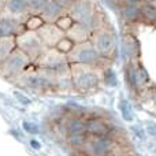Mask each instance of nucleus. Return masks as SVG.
Instances as JSON below:
<instances>
[{"mask_svg":"<svg viewBox=\"0 0 156 156\" xmlns=\"http://www.w3.org/2000/svg\"><path fill=\"white\" fill-rule=\"evenodd\" d=\"M8 45H5V44H0V59L2 58H5V55L8 54Z\"/></svg>","mask_w":156,"mask_h":156,"instance_id":"c756f323","label":"nucleus"},{"mask_svg":"<svg viewBox=\"0 0 156 156\" xmlns=\"http://www.w3.org/2000/svg\"><path fill=\"white\" fill-rule=\"evenodd\" d=\"M74 45H76V44H74V41L71 40V38H69L67 36H66V37H63L62 40H60L59 43H58V45L55 47V48L59 49L60 52H63V54L67 55L69 52H70L71 49L74 48Z\"/></svg>","mask_w":156,"mask_h":156,"instance_id":"412c9836","label":"nucleus"},{"mask_svg":"<svg viewBox=\"0 0 156 156\" xmlns=\"http://www.w3.org/2000/svg\"><path fill=\"white\" fill-rule=\"evenodd\" d=\"M38 60H40V66L43 70L51 71L55 74H59L70 69L67 65V55L60 52L56 48H51L48 51L43 52L38 58Z\"/></svg>","mask_w":156,"mask_h":156,"instance_id":"7ed1b4c3","label":"nucleus"},{"mask_svg":"<svg viewBox=\"0 0 156 156\" xmlns=\"http://www.w3.org/2000/svg\"><path fill=\"white\" fill-rule=\"evenodd\" d=\"M30 58L27 56L25 52L22 51H15L14 54H11L10 56L5 59L4 62V69L10 76H16L19 74L30 62Z\"/></svg>","mask_w":156,"mask_h":156,"instance_id":"1a4fd4ad","label":"nucleus"},{"mask_svg":"<svg viewBox=\"0 0 156 156\" xmlns=\"http://www.w3.org/2000/svg\"><path fill=\"white\" fill-rule=\"evenodd\" d=\"M104 82L107 86L110 88H115L116 83H118V80H116V76L111 69H105L104 70Z\"/></svg>","mask_w":156,"mask_h":156,"instance_id":"bb28decb","label":"nucleus"},{"mask_svg":"<svg viewBox=\"0 0 156 156\" xmlns=\"http://www.w3.org/2000/svg\"><path fill=\"white\" fill-rule=\"evenodd\" d=\"M45 23L44 22V19L41 18V16H38V15H32L29 19H27V23H26V27H27V30H38Z\"/></svg>","mask_w":156,"mask_h":156,"instance_id":"5701e85b","label":"nucleus"},{"mask_svg":"<svg viewBox=\"0 0 156 156\" xmlns=\"http://www.w3.org/2000/svg\"><path fill=\"white\" fill-rule=\"evenodd\" d=\"M149 99L154 103V105L156 107V88H154L152 90H149Z\"/></svg>","mask_w":156,"mask_h":156,"instance_id":"473e14b6","label":"nucleus"},{"mask_svg":"<svg viewBox=\"0 0 156 156\" xmlns=\"http://www.w3.org/2000/svg\"><path fill=\"white\" fill-rule=\"evenodd\" d=\"M65 10L59 3H56L55 0H48V3L45 4V7L43 8V11L40 12V16L44 19L45 23H55L60 16H63Z\"/></svg>","mask_w":156,"mask_h":156,"instance_id":"9d476101","label":"nucleus"},{"mask_svg":"<svg viewBox=\"0 0 156 156\" xmlns=\"http://www.w3.org/2000/svg\"><path fill=\"white\" fill-rule=\"evenodd\" d=\"M126 81H127V85H129L133 90L138 89L137 80H136V67L132 65V63L126 67Z\"/></svg>","mask_w":156,"mask_h":156,"instance_id":"aec40b11","label":"nucleus"},{"mask_svg":"<svg viewBox=\"0 0 156 156\" xmlns=\"http://www.w3.org/2000/svg\"><path fill=\"white\" fill-rule=\"evenodd\" d=\"M112 130L108 122L100 118H92L86 121V133L92 136H100V137H108V134Z\"/></svg>","mask_w":156,"mask_h":156,"instance_id":"9b49d317","label":"nucleus"},{"mask_svg":"<svg viewBox=\"0 0 156 156\" xmlns=\"http://www.w3.org/2000/svg\"><path fill=\"white\" fill-rule=\"evenodd\" d=\"M136 80H137L138 88H141V86L148 85V83H149V74H148V71H147L145 69H144V66L140 65V63L136 66Z\"/></svg>","mask_w":156,"mask_h":156,"instance_id":"6ab92c4d","label":"nucleus"},{"mask_svg":"<svg viewBox=\"0 0 156 156\" xmlns=\"http://www.w3.org/2000/svg\"><path fill=\"white\" fill-rule=\"evenodd\" d=\"M18 45L21 51L25 52L30 59H38L40 55L44 52V44L41 43L37 32L34 30H27L21 37H18Z\"/></svg>","mask_w":156,"mask_h":156,"instance_id":"39448f33","label":"nucleus"},{"mask_svg":"<svg viewBox=\"0 0 156 156\" xmlns=\"http://www.w3.org/2000/svg\"><path fill=\"white\" fill-rule=\"evenodd\" d=\"M41 43L49 48H55L60 40L65 37V32L56 23H44L38 30H36Z\"/></svg>","mask_w":156,"mask_h":156,"instance_id":"423d86ee","label":"nucleus"},{"mask_svg":"<svg viewBox=\"0 0 156 156\" xmlns=\"http://www.w3.org/2000/svg\"><path fill=\"white\" fill-rule=\"evenodd\" d=\"M119 110H121L122 112V116H123L125 121H132L133 119V114H132V108H130L129 103L126 101V100H122L121 103H119Z\"/></svg>","mask_w":156,"mask_h":156,"instance_id":"a878e982","label":"nucleus"},{"mask_svg":"<svg viewBox=\"0 0 156 156\" xmlns=\"http://www.w3.org/2000/svg\"><path fill=\"white\" fill-rule=\"evenodd\" d=\"M89 27H86L85 25H81L74 22V25L67 30V37L71 38L74 41V44H81L88 41L89 38Z\"/></svg>","mask_w":156,"mask_h":156,"instance_id":"f8f14e48","label":"nucleus"},{"mask_svg":"<svg viewBox=\"0 0 156 156\" xmlns=\"http://www.w3.org/2000/svg\"><path fill=\"white\" fill-rule=\"evenodd\" d=\"M104 156H116V155H115V154H110V152H108V154L104 155Z\"/></svg>","mask_w":156,"mask_h":156,"instance_id":"e433bc0d","label":"nucleus"},{"mask_svg":"<svg viewBox=\"0 0 156 156\" xmlns=\"http://www.w3.org/2000/svg\"><path fill=\"white\" fill-rule=\"evenodd\" d=\"M125 2L126 3H138L140 0H125Z\"/></svg>","mask_w":156,"mask_h":156,"instance_id":"c9c22d12","label":"nucleus"},{"mask_svg":"<svg viewBox=\"0 0 156 156\" xmlns=\"http://www.w3.org/2000/svg\"><path fill=\"white\" fill-rule=\"evenodd\" d=\"M30 145H32L34 149H40V148H41L40 143H37V141H36V140H32V141H30Z\"/></svg>","mask_w":156,"mask_h":156,"instance_id":"f704fd0d","label":"nucleus"},{"mask_svg":"<svg viewBox=\"0 0 156 156\" xmlns=\"http://www.w3.org/2000/svg\"><path fill=\"white\" fill-rule=\"evenodd\" d=\"M15 97L19 100V101L22 103V104H25V105H27V104H30V100L27 99V97H25V96H22L21 93H15Z\"/></svg>","mask_w":156,"mask_h":156,"instance_id":"7c9ffc66","label":"nucleus"},{"mask_svg":"<svg viewBox=\"0 0 156 156\" xmlns=\"http://www.w3.org/2000/svg\"><path fill=\"white\" fill-rule=\"evenodd\" d=\"M86 151L92 156H104L111 149V140L108 137H100V136H92L88 137L83 143Z\"/></svg>","mask_w":156,"mask_h":156,"instance_id":"0eeeda50","label":"nucleus"},{"mask_svg":"<svg viewBox=\"0 0 156 156\" xmlns=\"http://www.w3.org/2000/svg\"><path fill=\"white\" fill-rule=\"evenodd\" d=\"M7 10L14 15H23V14L29 12L27 0H8Z\"/></svg>","mask_w":156,"mask_h":156,"instance_id":"f3484780","label":"nucleus"},{"mask_svg":"<svg viewBox=\"0 0 156 156\" xmlns=\"http://www.w3.org/2000/svg\"><path fill=\"white\" fill-rule=\"evenodd\" d=\"M56 3H59L60 5H62L63 8H66V10H69V8L71 7V5L74 4V3L77 2V0H55Z\"/></svg>","mask_w":156,"mask_h":156,"instance_id":"c85d7f7f","label":"nucleus"},{"mask_svg":"<svg viewBox=\"0 0 156 156\" xmlns=\"http://www.w3.org/2000/svg\"><path fill=\"white\" fill-rule=\"evenodd\" d=\"M147 132H148L152 137H156V125H149V126L147 127Z\"/></svg>","mask_w":156,"mask_h":156,"instance_id":"2f4dec72","label":"nucleus"},{"mask_svg":"<svg viewBox=\"0 0 156 156\" xmlns=\"http://www.w3.org/2000/svg\"><path fill=\"white\" fill-rule=\"evenodd\" d=\"M19 23L12 18H0V38H7L18 33Z\"/></svg>","mask_w":156,"mask_h":156,"instance_id":"4468645a","label":"nucleus"},{"mask_svg":"<svg viewBox=\"0 0 156 156\" xmlns=\"http://www.w3.org/2000/svg\"><path fill=\"white\" fill-rule=\"evenodd\" d=\"M88 133L82 132V133H73V134H67V141L71 145H83V143L88 138Z\"/></svg>","mask_w":156,"mask_h":156,"instance_id":"4be33fe9","label":"nucleus"},{"mask_svg":"<svg viewBox=\"0 0 156 156\" xmlns=\"http://www.w3.org/2000/svg\"><path fill=\"white\" fill-rule=\"evenodd\" d=\"M122 48H123V54L129 56L130 59L138 56V54H140V44H138L137 38L133 37L132 34H126L123 37Z\"/></svg>","mask_w":156,"mask_h":156,"instance_id":"ddd939ff","label":"nucleus"},{"mask_svg":"<svg viewBox=\"0 0 156 156\" xmlns=\"http://www.w3.org/2000/svg\"><path fill=\"white\" fill-rule=\"evenodd\" d=\"M141 18L147 21L148 23L156 25V5L152 3H143L140 5Z\"/></svg>","mask_w":156,"mask_h":156,"instance_id":"a211bd4d","label":"nucleus"},{"mask_svg":"<svg viewBox=\"0 0 156 156\" xmlns=\"http://www.w3.org/2000/svg\"><path fill=\"white\" fill-rule=\"evenodd\" d=\"M133 130L136 132V134H137V137L140 138H144V132L141 129H138V126H133Z\"/></svg>","mask_w":156,"mask_h":156,"instance_id":"72a5a7b5","label":"nucleus"},{"mask_svg":"<svg viewBox=\"0 0 156 156\" xmlns=\"http://www.w3.org/2000/svg\"><path fill=\"white\" fill-rule=\"evenodd\" d=\"M70 73L73 80V88L81 93H86L99 85V76L92 66L74 63L70 67Z\"/></svg>","mask_w":156,"mask_h":156,"instance_id":"f257e3e1","label":"nucleus"},{"mask_svg":"<svg viewBox=\"0 0 156 156\" xmlns=\"http://www.w3.org/2000/svg\"><path fill=\"white\" fill-rule=\"evenodd\" d=\"M63 129L66 130V133H67V134L86 132V121L78 118V116H74V118H70L67 122H66Z\"/></svg>","mask_w":156,"mask_h":156,"instance_id":"dca6fc26","label":"nucleus"},{"mask_svg":"<svg viewBox=\"0 0 156 156\" xmlns=\"http://www.w3.org/2000/svg\"><path fill=\"white\" fill-rule=\"evenodd\" d=\"M47 3H48V0H27L29 11L34 14H40L43 11V8L45 7Z\"/></svg>","mask_w":156,"mask_h":156,"instance_id":"b1692460","label":"nucleus"},{"mask_svg":"<svg viewBox=\"0 0 156 156\" xmlns=\"http://www.w3.org/2000/svg\"><path fill=\"white\" fill-rule=\"evenodd\" d=\"M70 16L74 19V22L81 25H85L86 27H92L94 23V14L93 5L89 0H77L70 8Z\"/></svg>","mask_w":156,"mask_h":156,"instance_id":"20e7f679","label":"nucleus"},{"mask_svg":"<svg viewBox=\"0 0 156 156\" xmlns=\"http://www.w3.org/2000/svg\"><path fill=\"white\" fill-rule=\"evenodd\" d=\"M22 126H23V129L26 130L27 133H30V134H37V133L40 132L38 126H37L36 123H33V122H27V121H25L23 123H22Z\"/></svg>","mask_w":156,"mask_h":156,"instance_id":"cd10ccee","label":"nucleus"},{"mask_svg":"<svg viewBox=\"0 0 156 156\" xmlns=\"http://www.w3.org/2000/svg\"><path fill=\"white\" fill-rule=\"evenodd\" d=\"M67 59L73 63H81V65H88V66H99L101 63V59L104 58L96 51L93 43H85L76 44L74 48L67 54Z\"/></svg>","mask_w":156,"mask_h":156,"instance_id":"f03ea898","label":"nucleus"},{"mask_svg":"<svg viewBox=\"0 0 156 156\" xmlns=\"http://www.w3.org/2000/svg\"><path fill=\"white\" fill-rule=\"evenodd\" d=\"M121 15L127 22H137L141 18L140 5L137 3H126L121 10Z\"/></svg>","mask_w":156,"mask_h":156,"instance_id":"2eb2a0df","label":"nucleus"},{"mask_svg":"<svg viewBox=\"0 0 156 156\" xmlns=\"http://www.w3.org/2000/svg\"><path fill=\"white\" fill-rule=\"evenodd\" d=\"M93 45L103 58H108L114 52L115 41H114V37L111 33H108L107 30H101V32H97L94 34Z\"/></svg>","mask_w":156,"mask_h":156,"instance_id":"6e6552de","label":"nucleus"},{"mask_svg":"<svg viewBox=\"0 0 156 156\" xmlns=\"http://www.w3.org/2000/svg\"><path fill=\"white\" fill-rule=\"evenodd\" d=\"M55 23H56L58 26H59L60 29L63 30V32H65V30L67 32V30L74 25V19L71 18L70 14H69V15H63V16H60V18L58 19L56 22H55Z\"/></svg>","mask_w":156,"mask_h":156,"instance_id":"393cba45","label":"nucleus"}]
</instances>
